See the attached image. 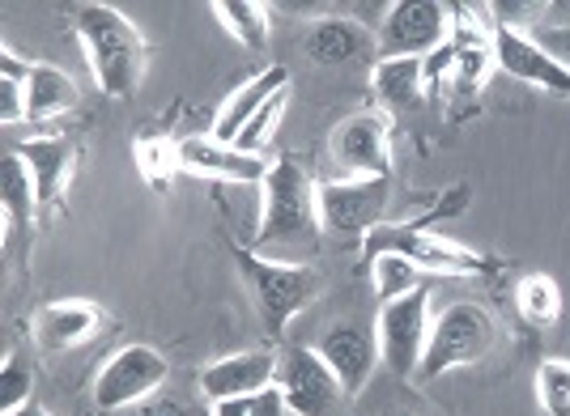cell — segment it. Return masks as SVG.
<instances>
[{"mask_svg":"<svg viewBox=\"0 0 570 416\" xmlns=\"http://www.w3.org/2000/svg\"><path fill=\"white\" fill-rule=\"evenodd\" d=\"M102 327V310L95 301H51L35 315V340L48 353H65V348L86 345Z\"/></svg>","mask_w":570,"mask_h":416,"instance_id":"16","label":"cell"},{"mask_svg":"<svg viewBox=\"0 0 570 416\" xmlns=\"http://www.w3.org/2000/svg\"><path fill=\"white\" fill-rule=\"evenodd\" d=\"M371 280H375V294L380 301H396L413 289H422V268L413 259H404L401 251H375L371 259Z\"/></svg>","mask_w":570,"mask_h":416,"instance_id":"25","label":"cell"},{"mask_svg":"<svg viewBox=\"0 0 570 416\" xmlns=\"http://www.w3.org/2000/svg\"><path fill=\"white\" fill-rule=\"evenodd\" d=\"M371 34L354 22V18H324L307 30L303 39V51H307L315 65L324 69H345V65H357L366 51H371Z\"/></svg>","mask_w":570,"mask_h":416,"instance_id":"19","label":"cell"},{"mask_svg":"<svg viewBox=\"0 0 570 416\" xmlns=\"http://www.w3.org/2000/svg\"><path fill=\"white\" fill-rule=\"evenodd\" d=\"M494 319L481 301H452L434 327H430L426 353H422V366H417V383H434L443 374L464 370L485 361V353L494 348Z\"/></svg>","mask_w":570,"mask_h":416,"instance_id":"3","label":"cell"},{"mask_svg":"<svg viewBox=\"0 0 570 416\" xmlns=\"http://www.w3.org/2000/svg\"><path fill=\"white\" fill-rule=\"evenodd\" d=\"M490 56L507 77H515L523 86H537V90L549 93H570V72L558 69L546 51L537 47L532 34H520V30H494L490 39Z\"/></svg>","mask_w":570,"mask_h":416,"instance_id":"15","label":"cell"},{"mask_svg":"<svg viewBox=\"0 0 570 416\" xmlns=\"http://www.w3.org/2000/svg\"><path fill=\"white\" fill-rule=\"evenodd\" d=\"M320 187H311L303 175V166L282 158L277 166H268L264 179V221L256 234V255L264 259H285L298 264L294 255H311L320 242Z\"/></svg>","mask_w":570,"mask_h":416,"instance_id":"1","label":"cell"},{"mask_svg":"<svg viewBox=\"0 0 570 416\" xmlns=\"http://www.w3.org/2000/svg\"><path fill=\"white\" fill-rule=\"evenodd\" d=\"M35 208H39L35 179H30V170H26L22 158L9 149V153H4V238H9L13 226H30Z\"/></svg>","mask_w":570,"mask_h":416,"instance_id":"23","label":"cell"},{"mask_svg":"<svg viewBox=\"0 0 570 416\" xmlns=\"http://www.w3.org/2000/svg\"><path fill=\"white\" fill-rule=\"evenodd\" d=\"M243 273L256 289L264 319L273 331H282L311 298H315V273L307 264H285V259H264V255H243Z\"/></svg>","mask_w":570,"mask_h":416,"instance_id":"8","label":"cell"},{"mask_svg":"<svg viewBox=\"0 0 570 416\" xmlns=\"http://www.w3.org/2000/svg\"><path fill=\"white\" fill-rule=\"evenodd\" d=\"M77 107V86L60 69L51 65H30V77H26V111L30 119H48Z\"/></svg>","mask_w":570,"mask_h":416,"instance_id":"21","label":"cell"},{"mask_svg":"<svg viewBox=\"0 0 570 416\" xmlns=\"http://www.w3.org/2000/svg\"><path fill=\"white\" fill-rule=\"evenodd\" d=\"M320 200V226L324 234H341V238H357L383 226L387 205H392V175L387 179H336L315 191Z\"/></svg>","mask_w":570,"mask_h":416,"instance_id":"5","label":"cell"},{"mask_svg":"<svg viewBox=\"0 0 570 416\" xmlns=\"http://www.w3.org/2000/svg\"><path fill=\"white\" fill-rule=\"evenodd\" d=\"M277 392L285 395L294 416H324L341 399V383L336 374L324 366V357L315 348H294L285 353L277 366Z\"/></svg>","mask_w":570,"mask_h":416,"instance_id":"9","label":"cell"},{"mask_svg":"<svg viewBox=\"0 0 570 416\" xmlns=\"http://www.w3.org/2000/svg\"><path fill=\"white\" fill-rule=\"evenodd\" d=\"M77 39L86 47V65L95 72L98 90L111 98H132L141 90L145 77V39L141 30L128 22L111 4H77L72 9Z\"/></svg>","mask_w":570,"mask_h":416,"instance_id":"2","label":"cell"},{"mask_svg":"<svg viewBox=\"0 0 570 416\" xmlns=\"http://www.w3.org/2000/svg\"><path fill=\"white\" fill-rule=\"evenodd\" d=\"M128 416H196V413H191L184 399L158 392V395H149L145 404H137V408H128Z\"/></svg>","mask_w":570,"mask_h":416,"instance_id":"32","label":"cell"},{"mask_svg":"<svg viewBox=\"0 0 570 416\" xmlns=\"http://www.w3.org/2000/svg\"><path fill=\"white\" fill-rule=\"evenodd\" d=\"M515 306H520V315L532 327H553L558 315H562V289L546 273H532V277H523L515 285Z\"/></svg>","mask_w":570,"mask_h":416,"instance_id":"24","label":"cell"},{"mask_svg":"<svg viewBox=\"0 0 570 416\" xmlns=\"http://www.w3.org/2000/svg\"><path fill=\"white\" fill-rule=\"evenodd\" d=\"M209 416H294V413H289L285 395L277 392V383H273V387H264V392H256V395L222 399V404H214Z\"/></svg>","mask_w":570,"mask_h":416,"instance_id":"29","label":"cell"},{"mask_svg":"<svg viewBox=\"0 0 570 416\" xmlns=\"http://www.w3.org/2000/svg\"><path fill=\"white\" fill-rule=\"evenodd\" d=\"M30 395H35L30 366L22 357H4V366H0V413H13V408L30 404Z\"/></svg>","mask_w":570,"mask_h":416,"instance_id":"30","label":"cell"},{"mask_svg":"<svg viewBox=\"0 0 570 416\" xmlns=\"http://www.w3.org/2000/svg\"><path fill=\"white\" fill-rule=\"evenodd\" d=\"M371 247L375 251H401L422 273H439V277H476V273H485V264L473 251L443 242V238H430L426 230H375Z\"/></svg>","mask_w":570,"mask_h":416,"instance_id":"11","label":"cell"},{"mask_svg":"<svg viewBox=\"0 0 570 416\" xmlns=\"http://www.w3.org/2000/svg\"><path fill=\"white\" fill-rule=\"evenodd\" d=\"M315 353L324 357V366L336 374V383H341V392L345 395H357L375 370H380L383 353H380V336H371L366 327L357 324H336L328 327L324 336H320V345Z\"/></svg>","mask_w":570,"mask_h":416,"instance_id":"10","label":"cell"},{"mask_svg":"<svg viewBox=\"0 0 570 416\" xmlns=\"http://www.w3.org/2000/svg\"><path fill=\"white\" fill-rule=\"evenodd\" d=\"M277 366H282V357L273 348L230 353V357H222L214 366H205V374H200V395L209 404L238 399V395H256L277 383Z\"/></svg>","mask_w":570,"mask_h":416,"instance_id":"14","label":"cell"},{"mask_svg":"<svg viewBox=\"0 0 570 416\" xmlns=\"http://www.w3.org/2000/svg\"><path fill=\"white\" fill-rule=\"evenodd\" d=\"M537 39V47L546 51L549 60L558 65V69L570 72V26H549V30H541V34H532Z\"/></svg>","mask_w":570,"mask_h":416,"instance_id":"31","label":"cell"},{"mask_svg":"<svg viewBox=\"0 0 570 416\" xmlns=\"http://www.w3.org/2000/svg\"><path fill=\"white\" fill-rule=\"evenodd\" d=\"M371 86H375V98H380L383 111L401 116V111H413L422 102V90H426V72H422V60H409V56H380V65L371 72Z\"/></svg>","mask_w":570,"mask_h":416,"instance_id":"20","label":"cell"},{"mask_svg":"<svg viewBox=\"0 0 570 416\" xmlns=\"http://www.w3.org/2000/svg\"><path fill=\"white\" fill-rule=\"evenodd\" d=\"M285 107H289V90H282L277 98H268L261 111H256V119L238 132V149L243 153H256V158H264V149H268V140L277 137V128H282V119H285Z\"/></svg>","mask_w":570,"mask_h":416,"instance_id":"26","label":"cell"},{"mask_svg":"<svg viewBox=\"0 0 570 416\" xmlns=\"http://www.w3.org/2000/svg\"><path fill=\"white\" fill-rule=\"evenodd\" d=\"M26 77H30V65H22L13 51H4V60H0V119L4 123L30 119V111H26Z\"/></svg>","mask_w":570,"mask_h":416,"instance_id":"27","label":"cell"},{"mask_svg":"<svg viewBox=\"0 0 570 416\" xmlns=\"http://www.w3.org/2000/svg\"><path fill=\"white\" fill-rule=\"evenodd\" d=\"M214 13L238 47H247V51L268 47V4H261V0H214Z\"/></svg>","mask_w":570,"mask_h":416,"instance_id":"22","label":"cell"},{"mask_svg":"<svg viewBox=\"0 0 570 416\" xmlns=\"http://www.w3.org/2000/svg\"><path fill=\"white\" fill-rule=\"evenodd\" d=\"M383 56H409V60H426L430 51L452 43V9L439 0H401L387 4L375 34Z\"/></svg>","mask_w":570,"mask_h":416,"instance_id":"7","label":"cell"},{"mask_svg":"<svg viewBox=\"0 0 570 416\" xmlns=\"http://www.w3.org/2000/svg\"><path fill=\"white\" fill-rule=\"evenodd\" d=\"M537 399L546 416H570V361H541L537 370Z\"/></svg>","mask_w":570,"mask_h":416,"instance_id":"28","label":"cell"},{"mask_svg":"<svg viewBox=\"0 0 570 416\" xmlns=\"http://www.w3.org/2000/svg\"><path fill=\"white\" fill-rule=\"evenodd\" d=\"M333 158L345 179H387V123L380 116H354L333 132Z\"/></svg>","mask_w":570,"mask_h":416,"instance_id":"12","label":"cell"},{"mask_svg":"<svg viewBox=\"0 0 570 416\" xmlns=\"http://www.w3.org/2000/svg\"><path fill=\"white\" fill-rule=\"evenodd\" d=\"M179 170L200 179H226V184H264L268 166L256 153H243L238 145H226L217 137H188L175 145Z\"/></svg>","mask_w":570,"mask_h":416,"instance_id":"13","label":"cell"},{"mask_svg":"<svg viewBox=\"0 0 570 416\" xmlns=\"http://www.w3.org/2000/svg\"><path fill=\"white\" fill-rule=\"evenodd\" d=\"M282 90H289V72H285L282 65L256 72L252 81H243V86L230 93V102L222 107V116H217V123H214V137L226 140V145H235L238 132L256 119V111H261L268 98H277Z\"/></svg>","mask_w":570,"mask_h":416,"instance_id":"18","label":"cell"},{"mask_svg":"<svg viewBox=\"0 0 570 416\" xmlns=\"http://www.w3.org/2000/svg\"><path fill=\"white\" fill-rule=\"evenodd\" d=\"M170 366L158 348L149 345H124L107 357V366L95 378V404L102 413H128L145 404L149 395L167 387Z\"/></svg>","mask_w":570,"mask_h":416,"instance_id":"4","label":"cell"},{"mask_svg":"<svg viewBox=\"0 0 570 416\" xmlns=\"http://www.w3.org/2000/svg\"><path fill=\"white\" fill-rule=\"evenodd\" d=\"M0 416H48V413H43V408L30 399V404H22V408H13V413H0Z\"/></svg>","mask_w":570,"mask_h":416,"instance_id":"33","label":"cell"},{"mask_svg":"<svg viewBox=\"0 0 570 416\" xmlns=\"http://www.w3.org/2000/svg\"><path fill=\"white\" fill-rule=\"evenodd\" d=\"M26 162L35 191H39V208H56L69 191V179L77 170V149L65 140H26L22 149H13Z\"/></svg>","mask_w":570,"mask_h":416,"instance_id":"17","label":"cell"},{"mask_svg":"<svg viewBox=\"0 0 570 416\" xmlns=\"http://www.w3.org/2000/svg\"><path fill=\"white\" fill-rule=\"evenodd\" d=\"M430 289H413L396 301H383L380 310V353H383V366L396 374V378H417V366H422V353H426L430 340Z\"/></svg>","mask_w":570,"mask_h":416,"instance_id":"6","label":"cell"}]
</instances>
